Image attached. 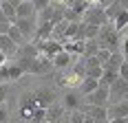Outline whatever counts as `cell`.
I'll return each mask as SVG.
<instances>
[{
	"label": "cell",
	"mask_w": 128,
	"mask_h": 123,
	"mask_svg": "<svg viewBox=\"0 0 128 123\" xmlns=\"http://www.w3.org/2000/svg\"><path fill=\"white\" fill-rule=\"evenodd\" d=\"M97 44H100V49H108L110 53H117V51H122V33L108 22L97 33Z\"/></svg>",
	"instance_id": "obj_1"
},
{
	"label": "cell",
	"mask_w": 128,
	"mask_h": 123,
	"mask_svg": "<svg viewBox=\"0 0 128 123\" xmlns=\"http://www.w3.org/2000/svg\"><path fill=\"white\" fill-rule=\"evenodd\" d=\"M82 106H102V108H108L110 106V90H108V86H100L95 92L82 97Z\"/></svg>",
	"instance_id": "obj_2"
},
{
	"label": "cell",
	"mask_w": 128,
	"mask_h": 123,
	"mask_svg": "<svg viewBox=\"0 0 128 123\" xmlns=\"http://www.w3.org/2000/svg\"><path fill=\"white\" fill-rule=\"evenodd\" d=\"M82 22H84V24L100 26V29H102L104 24H108V20H106V13H104V7H100V4H93V2H90L88 9H86V13L82 15Z\"/></svg>",
	"instance_id": "obj_3"
},
{
	"label": "cell",
	"mask_w": 128,
	"mask_h": 123,
	"mask_svg": "<svg viewBox=\"0 0 128 123\" xmlns=\"http://www.w3.org/2000/svg\"><path fill=\"white\" fill-rule=\"evenodd\" d=\"M38 18H18L16 22H13V26L24 35L26 42H31L33 37H36V31H38Z\"/></svg>",
	"instance_id": "obj_4"
},
{
	"label": "cell",
	"mask_w": 128,
	"mask_h": 123,
	"mask_svg": "<svg viewBox=\"0 0 128 123\" xmlns=\"http://www.w3.org/2000/svg\"><path fill=\"white\" fill-rule=\"evenodd\" d=\"M53 68V60L49 57H44V55H40L38 60H31L29 62V66H26V73L29 75H49Z\"/></svg>",
	"instance_id": "obj_5"
},
{
	"label": "cell",
	"mask_w": 128,
	"mask_h": 123,
	"mask_svg": "<svg viewBox=\"0 0 128 123\" xmlns=\"http://www.w3.org/2000/svg\"><path fill=\"white\" fill-rule=\"evenodd\" d=\"M110 90V103H119V101H128V81L117 77L115 81L108 86Z\"/></svg>",
	"instance_id": "obj_6"
},
{
	"label": "cell",
	"mask_w": 128,
	"mask_h": 123,
	"mask_svg": "<svg viewBox=\"0 0 128 123\" xmlns=\"http://www.w3.org/2000/svg\"><path fill=\"white\" fill-rule=\"evenodd\" d=\"M36 46L40 49V55H44V57H49V60H53L58 53H62L64 51V44L60 42V40H46V42H36Z\"/></svg>",
	"instance_id": "obj_7"
},
{
	"label": "cell",
	"mask_w": 128,
	"mask_h": 123,
	"mask_svg": "<svg viewBox=\"0 0 128 123\" xmlns=\"http://www.w3.org/2000/svg\"><path fill=\"white\" fill-rule=\"evenodd\" d=\"M33 99L40 108H49L58 101V95L53 88H38V90H33Z\"/></svg>",
	"instance_id": "obj_8"
},
{
	"label": "cell",
	"mask_w": 128,
	"mask_h": 123,
	"mask_svg": "<svg viewBox=\"0 0 128 123\" xmlns=\"http://www.w3.org/2000/svg\"><path fill=\"white\" fill-rule=\"evenodd\" d=\"M62 106L66 108V112L80 110V108H82V95L77 92L75 88H66L64 95H62Z\"/></svg>",
	"instance_id": "obj_9"
},
{
	"label": "cell",
	"mask_w": 128,
	"mask_h": 123,
	"mask_svg": "<svg viewBox=\"0 0 128 123\" xmlns=\"http://www.w3.org/2000/svg\"><path fill=\"white\" fill-rule=\"evenodd\" d=\"M80 110L84 112L86 117H93L95 121L108 123V108H102V106H82Z\"/></svg>",
	"instance_id": "obj_10"
},
{
	"label": "cell",
	"mask_w": 128,
	"mask_h": 123,
	"mask_svg": "<svg viewBox=\"0 0 128 123\" xmlns=\"http://www.w3.org/2000/svg\"><path fill=\"white\" fill-rule=\"evenodd\" d=\"M0 53L7 55L9 62L16 60V55H18V44H16L9 35H0Z\"/></svg>",
	"instance_id": "obj_11"
},
{
	"label": "cell",
	"mask_w": 128,
	"mask_h": 123,
	"mask_svg": "<svg viewBox=\"0 0 128 123\" xmlns=\"http://www.w3.org/2000/svg\"><path fill=\"white\" fill-rule=\"evenodd\" d=\"M66 114H68V112H66V108H64L62 103H58V101H55L53 106H49V108H46V123H60Z\"/></svg>",
	"instance_id": "obj_12"
},
{
	"label": "cell",
	"mask_w": 128,
	"mask_h": 123,
	"mask_svg": "<svg viewBox=\"0 0 128 123\" xmlns=\"http://www.w3.org/2000/svg\"><path fill=\"white\" fill-rule=\"evenodd\" d=\"M16 57H22V60H38L40 57V49L36 46V42H26L22 46H18V55Z\"/></svg>",
	"instance_id": "obj_13"
},
{
	"label": "cell",
	"mask_w": 128,
	"mask_h": 123,
	"mask_svg": "<svg viewBox=\"0 0 128 123\" xmlns=\"http://www.w3.org/2000/svg\"><path fill=\"white\" fill-rule=\"evenodd\" d=\"M53 31H55V24H53V22H40L33 42H46V40H51V37H53Z\"/></svg>",
	"instance_id": "obj_14"
},
{
	"label": "cell",
	"mask_w": 128,
	"mask_h": 123,
	"mask_svg": "<svg viewBox=\"0 0 128 123\" xmlns=\"http://www.w3.org/2000/svg\"><path fill=\"white\" fill-rule=\"evenodd\" d=\"M100 88V79H93V77H84L82 81H80V86H77V92L82 95V97H86L90 92H95Z\"/></svg>",
	"instance_id": "obj_15"
},
{
	"label": "cell",
	"mask_w": 128,
	"mask_h": 123,
	"mask_svg": "<svg viewBox=\"0 0 128 123\" xmlns=\"http://www.w3.org/2000/svg\"><path fill=\"white\" fill-rule=\"evenodd\" d=\"M62 44H64V51L71 53L73 57H75V55L82 57V55H84V49H86V42H84V40H68V42H62Z\"/></svg>",
	"instance_id": "obj_16"
},
{
	"label": "cell",
	"mask_w": 128,
	"mask_h": 123,
	"mask_svg": "<svg viewBox=\"0 0 128 123\" xmlns=\"http://www.w3.org/2000/svg\"><path fill=\"white\" fill-rule=\"evenodd\" d=\"M124 60H126V55H124L122 51H117V53H113V55H110V60L106 62L102 68H104V70H113V73H119V68H122Z\"/></svg>",
	"instance_id": "obj_17"
},
{
	"label": "cell",
	"mask_w": 128,
	"mask_h": 123,
	"mask_svg": "<svg viewBox=\"0 0 128 123\" xmlns=\"http://www.w3.org/2000/svg\"><path fill=\"white\" fill-rule=\"evenodd\" d=\"M71 64H73V55H71V53H66V51L58 53V55L53 57V68H55V70H66Z\"/></svg>",
	"instance_id": "obj_18"
},
{
	"label": "cell",
	"mask_w": 128,
	"mask_h": 123,
	"mask_svg": "<svg viewBox=\"0 0 128 123\" xmlns=\"http://www.w3.org/2000/svg\"><path fill=\"white\" fill-rule=\"evenodd\" d=\"M36 15H38V11H36L33 2H26V0H22V4L16 9V20L18 18H36Z\"/></svg>",
	"instance_id": "obj_19"
},
{
	"label": "cell",
	"mask_w": 128,
	"mask_h": 123,
	"mask_svg": "<svg viewBox=\"0 0 128 123\" xmlns=\"http://www.w3.org/2000/svg\"><path fill=\"white\" fill-rule=\"evenodd\" d=\"M122 11H124V7H122V2H119V0H113V2H110L108 7H104L106 20H108L110 24H113V20H115V18H117V15H119Z\"/></svg>",
	"instance_id": "obj_20"
},
{
	"label": "cell",
	"mask_w": 128,
	"mask_h": 123,
	"mask_svg": "<svg viewBox=\"0 0 128 123\" xmlns=\"http://www.w3.org/2000/svg\"><path fill=\"white\" fill-rule=\"evenodd\" d=\"M7 75H9V81H18V79L24 75V70L16 64V60H11L9 64H7Z\"/></svg>",
	"instance_id": "obj_21"
},
{
	"label": "cell",
	"mask_w": 128,
	"mask_h": 123,
	"mask_svg": "<svg viewBox=\"0 0 128 123\" xmlns=\"http://www.w3.org/2000/svg\"><path fill=\"white\" fill-rule=\"evenodd\" d=\"M113 26H115L119 33H124V31L128 29V9H124V11H122L115 20H113Z\"/></svg>",
	"instance_id": "obj_22"
},
{
	"label": "cell",
	"mask_w": 128,
	"mask_h": 123,
	"mask_svg": "<svg viewBox=\"0 0 128 123\" xmlns=\"http://www.w3.org/2000/svg\"><path fill=\"white\" fill-rule=\"evenodd\" d=\"M97 51H100V44H97V37L95 40H86V49H84V60H88V57H95L97 55Z\"/></svg>",
	"instance_id": "obj_23"
},
{
	"label": "cell",
	"mask_w": 128,
	"mask_h": 123,
	"mask_svg": "<svg viewBox=\"0 0 128 123\" xmlns=\"http://www.w3.org/2000/svg\"><path fill=\"white\" fill-rule=\"evenodd\" d=\"M7 35L11 37L13 42H16V44H18V46H22V44H26V40H24V35H22V33H20V31H18V29H16V26L11 24V29H9V33H7Z\"/></svg>",
	"instance_id": "obj_24"
},
{
	"label": "cell",
	"mask_w": 128,
	"mask_h": 123,
	"mask_svg": "<svg viewBox=\"0 0 128 123\" xmlns=\"http://www.w3.org/2000/svg\"><path fill=\"white\" fill-rule=\"evenodd\" d=\"M0 9H2V13L7 15L9 22H16V7H11L9 2H0Z\"/></svg>",
	"instance_id": "obj_25"
},
{
	"label": "cell",
	"mask_w": 128,
	"mask_h": 123,
	"mask_svg": "<svg viewBox=\"0 0 128 123\" xmlns=\"http://www.w3.org/2000/svg\"><path fill=\"white\" fill-rule=\"evenodd\" d=\"M66 117H68V121H71V123H84V119H86V114H84L82 110H71Z\"/></svg>",
	"instance_id": "obj_26"
},
{
	"label": "cell",
	"mask_w": 128,
	"mask_h": 123,
	"mask_svg": "<svg viewBox=\"0 0 128 123\" xmlns=\"http://www.w3.org/2000/svg\"><path fill=\"white\" fill-rule=\"evenodd\" d=\"M110 55H113V53H110L108 49H100V51H97V55H95V57H97V62H100V64L104 66L106 62L110 60Z\"/></svg>",
	"instance_id": "obj_27"
},
{
	"label": "cell",
	"mask_w": 128,
	"mask_h": 123,
	"mask_svg": "<svg viewBox=\"0 0 128 123\" xmlns=\"http://www.w3.org/2000/svg\"><path fill=\"white\" fill-rule=\"evenodd\" d=\"M9 121V103H0V123Z\"/></svg>",
	"instance_id": "obj_28"
},
{
	"label": "cell",
	"mask_w": 128,
	"mask_h": 123,
	"mask_svg": "<svg viewBox=\"0 0 128 123\" xmlns=\"http://www.w3.org/2000/svg\"><path fill=\"white\" fill-rule=\"evenodd\" d=\"M53 0H33V7H36V11H42V9H46V7H49V4H51Z\"/></svg>",
	"instance_id": "obj_29"
},
{
	"label": "cell",
	"mask_w": 128,
	"mask_h": 123,
	"mask_svg": "<svg viewBox=\"0 0 128 123\" xmlns=\"http://www.w3.org/2000/svg\"><path fill=\"white\" fill-rule=\"evenodd\" d=\"M7 97H9V86L0 84V103H7Z\"/></svg>",
	"instance_id": "obj_30"
},
{
	"label": "cell",
	"mask_w": 128,
	"mask_h": 123,
	"mask_svg": "<svg viewBox=\"0 0 128 123\" xmlns=\"http://www.w3.org/2000/svg\"><path fill=\"white\" fill-rule=\"evenodd\" d=\"M119 77L128 81V60H124V64H122V68H119Z\"/></svg>",
	"instance_id": "obj_31"
},
{
	"label": "cell",
	"mask_w": 128,
	"mask_h": 123,
	"mask_svg": "<svg viewBox=\"0 0 128 123\" xmlns=\"http://www.w3.org/2000/svg\"><path fill=\"white\" fill-rule=\"evenodd\" d=\"M7 64H9V62H7ZM7 64H4V66H0V84H2V81H9V75H7Z\"/></svg>",
	"instance_id": "obj_32"
},
{
	"label": "cell",
	"mask_w": 128,
	"mask_h": 123,
	"mask_svg": "<svg viewBox=\"0 0 128 123\" xmlns=\"http://www.w3.org/2000/svg\"><path fill=\"white\" fill-rule=\"evenodd\" d=\"M11 24H13V22H2V24H0V35H7L9 29H11Z\"/></svg>",
	"instance_id": "obj_33"
},
{
	"label": "cell",
	"mask_w": 128,
	"mask_h": 123,
	"mask_svg": "<svg viewBox=\"0 0 128 123\" xmlns=\"http://www.w3.org/2000/svg\"><path fill=\"white\" fill-rule=\"evenodd\" d=\"M7 2H9V4H11V7H16V9H18V7H20V4H22V0H7Z\"/></svg>",
	"instance_id": "obj_34"
},
{
	"label": "cell",
	"mask_w": 128,
	"mask_h": 123,
	"mask_svg": "<svg viewBox=\"0 0 128 123\" xmlns=\"http://www.w3.org/2000/svg\"><path fill=\"white\" fill-rule=\"evenodd\" d=\"M108 123H128V119H110Z\"/></svg>",
	"instance_id": "obj_35"
},
{
	"label": "cell",
	"mask_w": 128,
	"mask_h": 123,
	"mask_svg": "<svg viewBox=\"0 0 128 123\" xmlns=\"http://www.w3.org/2000/svg\"><path fill=\"white\" fill-rule=\"evenodd\" d=\"M7 62H9V60H7V55H2V53H0V66H4Z\"/></svg>",
	"instance_id": "obj_36"
},
{
	"label": "cell",
	"mask_w": 128,
	"mask_h": 123,
	"mask_svg": "<svg viewBox=\"0 0 128 123\" xmlns=\"http://www.w3.org/2000/svg\"><path fill=\"white\" fill-rule=\"evenodd\" d=\"M2 22H9V20H7V15H4V13H2V9H0V24H2Z\"/></svg>",
	"instance_id": "obj_37"
},
{
	"label": "cell",
	"mask_w": 128,
	"mask_h": 123,
	"mask_svg": "<svg viewBox=\"0 0 128 123\" xmlns=\"http://www.w3.org/2000/svg\"><path fill=\"white\" fill-rule=\"evenodd\" d=\"M84 123H95V119H93V117H86V119H84Z\"/></svg>",
	"instance_id": "obj_38"
},
{
	"label": "cell",
	"mask_w": 128,
	"mask_h": 123,
	"mask_svg": "<svg viewBox=\"0 0 128 123\" xmlns=\"http://www.w3.org/2000/svg\"><path fill=\"white\" fill-rule=\"evenodd\" d=\"M119 2H122V7H124V9H128V0H119Z\"/></svg>",
	"instance_id": "obj_39"
},
{
	"label": "cell",
	"mask_w": 128,
	"mask_h": 123,
	"mask_svg": "<svg viewBox=\"0 0 128 123\" xmlns=\"http://www.w3.org/2000/svg\"><path fill=\"white\" fill-rule=\"evenodd\" d=\"M60 123H71V121H68V117H64V119H62Z\"/></svg>",
	"instance_id": "obj_40"
},
{
	"label": "cell",
	"mask_w": 128,
	"mask_h": 123,
	"mask_svg": "<svg viewBox=\"0 0 128 123\" xmlns=\"http://www.w3.org/2000/svg\"><path fill=\"white\" fill-rule=\"evenodd\" d=\"M26 2H33V0H26Z\"/></svg>",
	"instance_id": "obj_41"
},
{
	"label": "cell",
	"mask_w": 128,
	"mask_h": 123,
	"mask_svg": "<svg viewBox=\"0 0 128 123\" xmlns=\"http://www.w3.org/2000/svg\"><path fill=\"white\" fill-rule=\"evenodd\" d=\"M95 123H102V121H95Z\"/></svg>",
	"instance_id": "obj_42"
}]
</instances>
